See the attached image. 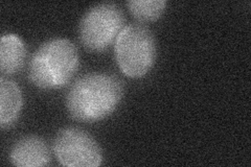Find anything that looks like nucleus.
Masks as SVG:
<instances>
[{
	"label": "nucleus",
	"mask_w": 251,
	"mask_h": 167,
	"mask_svg": "<svg viewBox=\"0 0 251 167\" xmlns=\"http://www.w3.org/2000/svg\"><path fill=\"white\" fill-rule=\"evenodd\" d=\"M125 15L112 2L99 3L85 13L78 26L82 45L92 52L109 48L124 29Z\"/></svg>",
	"instance_id": "4"
},
{
	"label": "nucleus",
	"mask_w": 251,
	"mask_h": 167,
	"mask_svg": "<svg viewBox=\"0 0 251 167\" xmlns=\"http://www.w3.org/2000/svg\"><path fill=\"white\" fill-rule=\"evenodd\" d=\"M114 55L124 74L132 78L145 76L154 66L157 55L152 30L143 23L124 27L115 41Z\"/></svg>",
	"instance_id": "3"
},
{
	"label": "nucleus",
	"mask_w": 251,
	"mask_h": 167,
	"mask_svg": "<svg viewBox=\"0 0 251 167\" xmlns=\"http://www.w3.org/2000/svg\"><path fill=\"white\" fill-rule=\"evenodd\" d=\"M26 49L22 40L14 34L1 37L0 41V70L2 74H14L22 68Z\"/></svg>",
	"instance_id": "8"
},
{
	"label": "nucleus",
	"mask_w": 251,
	"mask_h": 167,
	"mask_svg": "<svg viewBox=\"0 0 251 167\" xmlns=\"http://www.w3.org/2000/svg\"><path fill=\"white\" fill-rule=\"evenodd\" d=\"M10 158L12 164L18 167H40L50 163V153L46 142L34 135L16 142Z\"/></svg>",
	"instance_id": "6"
},
{
	"label": "nucleus",
	"mask_w": 251,
	"mask_h": 167,
	"mask_svg": "<svg viewBox=\"0 0 251 167\" xmlns=\"http://www.w3.org/2000/svg\"><path fill=\"white\" fill-rule=\"evenodd\" d=\"M124 96V85L112 74L87 73L70 87L66 96L68 113L81 122H96L111 115Z\"/></svg>",
	"instance_id": "1"
},
{
	"label": "nucleus",
	"mask_w": 251,
	"mask_h": 167,
	"mask_svg": "<svg viewBox=\"0 0 251 167\" xmlns=\"http://www.w3.org/2000/svg\"><path fill=\"white\" fill-rule=\"evenodd\" d=\"M58 162L68 167H98L103 162V152L89 133L77 128L61 130L53 141Z\"/></svg>",
	"instance_id": "5"
},
{
	"label": "nucleus",
	"mask_w": 251,
	"mask_h": 167,
	"mask_svg": "<svg viewBox=\"0 0 251 167\" xmlns=\"http://www.w3.org/2000/svg\"><path fill=\"white\" fill-rule=\"evenodd\" d=\"M127 4L130 13L141 22L158 20L167 6L164 0H130Z\"/></svg>",
	"instance_id": "9"
},
{
	"label": "nucleus",
	"mask_w": 251,
	"mask_h": 167,
	"mask_svg": "<svg viewBox=\"0 0 251 167\" xmlns=\"http://www.w3.org/2000/svg\"><path fill=\"white\" fill-rule=\"evenodd\" d=\"M23 105L18 85L3 76L0 78V124L5 129L17 120Z\"/></svg>",
	"instance_id": "7"
},
{
	"label": "nucleus",
	"mask_w": 251,
	"mask_h": 167,
	"mask_svg": "<svg viewBox=\"0 0 251 167\" xmlns=\"http://www.w3.org/2000/svg\"><path fill=\"white\" fill-rule=\"evenodd\" d=\"M78 68V52L67 39H51L43 43L29 63L31 83L41 89H60L66 86Z\"/></svg>",
	"instance_id": "2"
}]
</instances>
